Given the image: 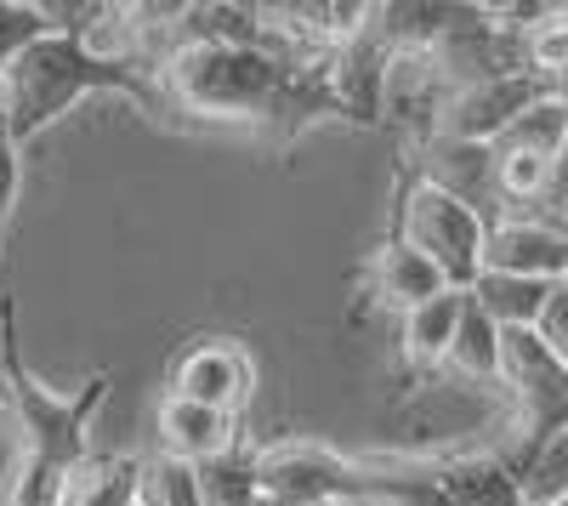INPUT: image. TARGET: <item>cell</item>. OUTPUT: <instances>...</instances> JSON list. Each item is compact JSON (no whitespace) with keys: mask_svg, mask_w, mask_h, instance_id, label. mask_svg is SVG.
Instances as JSON below:
<instances>
[{"mask_svg":"<svg viewBox=\"0 0 568 506\" xmlns=\"http://www.w3.org/2000/svg\"><path fill=\"white\" fill-rule=\"evenodd\" d=\"M91 91H114V98L149 109V114H171L160 80L125 63V58H103L85 34H58L45 29L40 40H29L23 52L0 69V131L18 149H29L45 125H58L74 103H85Z\"/></svg>","mask_w":568,"mask_h":506,"instance_id":"1","label":"cell"},{"mask_svg":"<svg viewBox=\"0 0 568 506\" xmlns=\"http://www.w3.org/2000/svg\"><path fill=\"white\" fill-rule=\"evenodd\" d=\"M109 393H114V371L85 376L80 393L69 398L45 387L23 358L12 280L0 285V404H7V422L18 433V455H29V462L52 467V473H69L80 455H91V416L103 409Z\"/></svg>","mask_w":568,"mask_h":506,"instance_id":"2","label":"cell"},{"mask_svg":"<svg viewBox=\"0 0 568 506\" xmlns=\"http://www.w3.org/2000/svg\"><path fill=\"white\" fill-rule=\"evenodd\" d=\"M296 58L262 52V45H222V40H194L182 34L165 63L154 69L171 114L211 120V125H262L267 109L278 103L284 80H291Z\"/></svg>","mask_w":568,"mask_h":506,"instance_id":"3","label":"cell"},{"mask_svg":"<svg viewBox=\"0 0 568 506\" xmlns=\"http://www.w3.org/2000/svg\"><path fill=\"white\" fill-rule=\"evenodd\" d=\"M393 234L433 262L444 280H449V291H466V285L484 273V234H489V222H484L478 211H466L460 200L438 194L433 182H420V176L409 171V160L398 165Z\"/></svg>","mask_w":568,"mask_h":506,"instance_id":"4","label":"cell"},{"mask_svg":"<svg viewBox=\"0 0 568 506\" xmlns=\"http://www.w3.org/2000/svg\"><path fill=\"white\" fill-rule=\"evenodd\" d=\"M251 473H256L267 506H342V500L364 495L358 455H342L313 438L251 444Z\"/></svg>","mask_w":568,"mask_h":506,"instance_id":"5","label":"cell"},{"mask_svg":"<svg viewBox=\"0 0 568 506\" xmlns=\"http://www.w3.org/2000/svg\"><path fill=\"white\" fill-rule=\"evenodd\" d=\"M500 393L517 409L511 449H529L568 422V371L535 331H500Z\"/></svg>","mask_w":568,"mask_h":506,"instance_id":"6","label":"cell"},{"mask_svg":"<svg viewBox=\"0 0 568 506\" xmlns=\"http://www.w3.org/2000/svg\"><path fill=\"white\" fill-rule=\"evenodd\" d=\"M251 393H256V364H251L245 342H233V336L187 342L165 371V398L205 404V409H222V416H240V422H245Z\"/></svg>","mask_w":568,"mask_h":506,"instance_id":"7","label":"cell"},{"mask_svg":"<svg viewBox=\"0 0 568 506\" xmlns=\"http://www.w3.org/2000/svg\"><path fill=\"white\" fill-rule=\"evenodd\" d=\"M540 98H557V91L535 74H500V80H478V85H455L444 109H438V125L433 136H455V143H495V136L524 114L529 103Z\"/></svg>","mask_w":568,"mask_h":506,"instance_id":"8","label":"cell"},{"mask_svg":"<svg viewBox=\"0 0 568 506\" xmlns=\"http://www.w3.org/2000/svg\"><path fill=\"white\" fill-rule=\"evenodd\" d=\"M409 171L420 182H433L438 194L460 200L466 211H478L484 222L506 216L500 182H495V149L489 143H455V136H426L409 154Z\"/></svg>","mask_w":568,"mask_h":506,"instance_id":"9","label":"cell"},{"mask_svg":"<svg viewBox=\"0 0 568 506\" xmlns=\"http://www.w3.org/2000/svg\"><path fill=\"white\" fill-rule=\"evenodd\" d=\"M484 267L557 285L568 280V227H551L540 216H500L484 234Z\"/></svg>","mask_w":568,"mask_h":506,"instance_id":"10","label":"cell"},{"mask_svg":"<svg viewBox=\"0 0 568 506\" xmlns=\"http://www.w3.org/2000/svg\"><path fill=\"white\" fill-rule=\"evenodd\" d=\"M364 291H369V302L382 307V313H409V307H420V302H433L438 291H449V280L426 262L415 245H404L398 234H387L382 245L369 251V262H364Z\"/></svg>","mask_w":568,"mask_h":506,"instance_id":"11","label":"cell"},{"mask_svg":"<svg viewBox=\"0 0 568 506\" xmlns=\"http://www.w3.org/2000/svg\"><path fill=\"white\" fill-rule=\"evenodd\" d=\"M160 455H176L187 467H205L216 455L240 449V416H222V409L187 404V398H160Z\"/></svg>","mask_w":568,"mask_h":506,"instance_id":"12","label":"cell"},{"mask_svg":"<svg viewBox=\"0 0 568 506\" xmlns=\"http://www.w3.org/2000/svg\"><path fill=\"white\" fill-rule=\"evenodd\" d=\"M460 307H466V291H438L433 302H420L398 318V358H404V376H438L444 358H449V342H455V325H460Z\"/></svg>","mask_w":568,"mask_h":506,"instance_id":"13","label":"cell"},{"mask_svg":"<svg viewBox=\"0 0 568 506\" xmlns=\"http://www.w3.org/2000/svg\"><path fill=\"white\" fill-rule=\"evenodd\" d=\"M433 478H438L444 506H524L511 467L500 462L495 449H478V455H438Z\"/></svg>","mask_w":568,"mask_h":506,"instance_id":"14","label":"cell"},{"mask_svg":"<svg viewBox=\"0 0 568 506\" xmlns=\"http://www.w3.org/2000/svg\"><path fill=\"white\" fill-rule=\"evenodd\" d=\"M142 455L91 449L58 478V506H136Z\"/></svg>","mask_w":568,"mask_h":506,"instance_id":"15","label":"cell"},{"mask_svg":"<svg viewBox=\"0 0 568 506\" xmlns=\"http://www.w3.org/2000/svg\"><path fill=\"white\" fill-rule=\"evenodd\" d=\"M500 462L511 467L524 506H562L568 500V422L535 438L529 449H500Z\"/></svg>","mask_w":568,"mask_h":506,"instance_id":"16","label":"cell"},{"mask_svg":"<svg viewBox=\"0 0 568 506\" xmlns=\"http://www.w3.org/2000/svg\"><path fill=\"white\" fill-rule=\"evenodd\" d=\"M466 296H471V307H478L484 318H495L500 331H535V318H540L551 285H546V280H517V273H489V267H484L478 280L466 285Z\"/></svg>","mask_w":568,"mask_h":506,"instance_id":"17","label":"cell"},{"mask_svg":"<svg viewBox=\"0 0 568 506\" xmlns=\"http://www.w3.org/2000/svg\"><path fill=\"white\" fill-rule=\"evenodd\" d=\"M444 371L478 382V387H500V325L471 307V296H466V307H460V325H455V342H449Z\"/></svg>","mask_w":568,"mask_h":506,"instance_id":"18","label":"cell"},{"mask_svg":"<svg viewBox=\"0 0 568 506\" xmlns=\"http://www.w3.org/2000/svg\"><path fill=\"white\" fill-rule=\"evenodd\" d=\"M489 149H511V154H540V160H557L568 149V103L562 98H540L517 114Z\"/></svg>","mask_w":568,"mask_h":506,"instance_id":"19","label":"cell"},{"mask_svg":"<svg viewBox=\"0 0 568 506\" xmlns=\"http://www.w3.org/2000/svg\"><path fill=\"white\" fill-rule=\"evenodd\" d=\"M136 506H205L200 489V467L176 462V455H142V484H136Z\"/></svg>","mask_w":568,"mask_h":506,"instance_id":"20","label":"cell"},{"mask_svg":"<svg viewBox=\"0 0 568 506\" xmlns=\"http://www.w3.org/2000/svg\"><path fill=\"white\" fill-rule=\"evenodd\" d=\"M40 34H45V18H40L34 0H0V69Z\"/></svg>","mask_w":568,"mask_h":506,"instance_id":"21","label":"cell"},{"mask_svg":"<svg viewBox=\"0 0 568 506\" xmlns=\"http://www.w3.org/2000/svg\"><path fill=\"white\" fill-rule=\"evenodd\" d=\"M18 189H23V149L0 131V285H7V222H12Z\"/></svg>","mask_w":568,"mask_h":506,"instance_id":"22","label":"cell"},{"mask_svg":"<svg viewBox=\"0 0 568 506\" xmlns=\"http://www.w3.org/2000/svg\"><path fill=\"white\" fill-rule=\"evenodd\" d=\"M535 336L557 353V364L568 371V280L551 285V296H546V307H540V318H535Z\"/></svg>","mask_w":568,"mask_h":506,"instance_id":"23","label":"cell"},{"mask_svg":"<svg viewBox=\"0 0 568 506\" xmlns=\"http://www.w3.org/2000/svg\"><path fill=\"white\" fill-rule=\"evenodd\" d=\"M342 506H347V500H342Z\"/></svg>","mask_w":568,"mask_h":506,"instance_id":"24","label":"cell"},{"mask_svg":"<svg viewBox=\"0 0 568 506\" xmlns=\"http://www.w3.org/2000/svg\"><path fill=\"white\" fill-rule=\"evenodd\" d=\"M562 506H568V500H562Z\"/></svg>","mask_w":568,"mask_h":506,"instance_id":"25","label":"cell"}]
</instances>
